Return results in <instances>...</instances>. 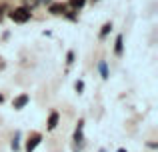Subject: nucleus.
<instances>
[{
  "label": "nucleus",
  "instance_id": "f257e3e1",
  "mask_svg": "<svg viewBox=\"0 0 158 152\" xmlns=\"http://www.w3.org/2000/svg\"><path fill=\"white\" fill-rule=\"evenodd\" d=\"M30 14H32V12L28 10V8L20 6V8H14V10H10V14H8V16H10L14 22L24 24V22H28V20H30Z\"/></svg>",
  "mask_w": 158,
  "mask_h": 152
},
{
  "label": "nucleus",
  "instance_id": "f03ea898",
  "mask_svg": "<svg viewBox=\"0 0 158 152\" xmlns=\"http://www.w3.org/2000/svg\"><path fill=\"white\" fill-rule=\"evenodd\" d=\"M40 142H42V134L40 132H32L30 136H28V140H26V152H34Z\"/></svg>",
  "mask_w": 158,
  "mask_h": 152
},
{
  "label": "nucleus",
  "instance_id": "7ed1b4c3",
  "mask_svg": "<svg viewBox=\"0 0 158 152\" xmlns=\"http://www.w3.org/2000/svg\"><path fill=\"white\" fill-rule=\"evenodd\" d=\"M82 128H84V120H78V126H76V130H74V142H76L78 146H74V150H78V148H80V142L84 140Z\"/></svg>",
  "mask_w": 158,
  "mask_h": 152
},
{
  "label": "nucleus",
  "instance_id": "20e7f679",
  "mask_svg": "<svg viewBox=\"0 0 158 152\" xmlns=\"http://www.w3.org/2000/svg\"><path fill=\"white\" fill-rule=\"evenodd\" d=\"M28 100H30V96H28V94H20V96L14 98L12 106H14V110H20V108H24V106L28 104Z\"/></svg>",
  "mask_w": 158,
  "mask_h": 152
},
{
  "label": "nucleus",
  "instance_id": "39448f33",
  "mask_svg": "<svg viewBox=\"0 0 158 152\" xmlns=\"http://www.w3.org/2000/svg\"><path fill=\"white\" fill-rule=\"evenodd\" d=\"M48 10H50L52 14H64L66 6H64V4H60V2H50V4H48Z\"/></svg>",
  "mask_w": 158,
  "mask_h": 152
},
{
  "label": "nucleus",
  "instance_id": "423d86ee",
  "mask_svg": "<svg viewBox=\"0 0 158 152\" xmlns=\"http://www.w3.org/2000/svg\"><path fill=\"white\" fill-rule=\"evenodd\" d=\"M58 120H60L58 112H50V116H48V124H46V128H48V130H54V128L58 126Z\"/></svg>",
  "mask_w": 158,
  "mask_h": 152
},
{
  "label": "nucleus",
  "instance_id": "0eeeda50",
  "mask_svg": "<svg viewBox=\"0 0 158 152\" xmlns=\"http://www.w3.org/2000/svg\"><path fill=\"white\" fill-rule=\"evenodd\" d=\"M84 4H86V0H70V8H74V10H80Z\"/></svg>",
  "mask_w": 158,
  "mask_h": 152
},
{
  "label": "nucleus",
  "instance_id": "6e6552de",
  "mask_svg": "<svg viewBox=\"0 0 158 152\" xmlns=\"http://www.w3.org/2000/svg\"><path fill=\"white\" fill-rule=\"evenodd\" d=\"M114 52H116V56H122V36H118V38H116Z\"/></svg>",
  "mask_w": 158,
  "mask_h": 152
},
{
  "label": "nucleus",
  "instance_id": "1a4fd4ad",
  "mask_svg": "<svg viewBox=\"0 0 158 152\" xmlns=\"http://www.w3.org/2000/svg\"><path fill=\"white\" fill-rule=\"evenodd\" d=\"M98 70H100V74H102V78H108V66H106V62H100L98 64Z\"/></svg>",
  "mask_w": 158,
  "mask_h": 152
},
{
  "label": "nucleus",
  "instance_id": "9d476101",
  "mask_svg": "<svg viewBox=\"0 0 158 152\" xmlns=\"http://www.w3.org/2000/svg\"><path fill=\"white\" fill-rule=\"evenodd\" d=\"M110 30H112V24H110V22H106L104 26H102V30H100V38H104V36H106Z\"/></svg>",
  "mask_w": 158,
  "mask_h": 152
},
{
  "label": "nucleus",
  "instance_id": "9b49d317",
  "mask_svg": "<svg viewBox=\"0 0 158 152\" xmlns=\"http://www.w3.org/2000/svg\"><path fill=\"white\" fill-rule=\"evenodd\" d=\"M36 4H38V0H24V8H28V10H32Z\"/></svg>",
  "mask_w": 158,
  "mask_h": 152
},
{
  "label": "nucleus",
  "instance_id": "f8f14e48",
  "mask_svg": "<svg viewBox=\"0 0 158 152\" xmlns=\"http://www.w3.org/2000/svg\"><path fill=\"white\" fill-rule=\"evenodd\" d=\"M18 138H20V132H16L14 134V140H12V150H14V152L20 148V146H18Z\"/></svg>",
  "mask_w": 158,
  "mask_h": 152
},
{
  "label": "nucleus",
  "instance_id": "ddd939ff",
  "mask_svg": "<svg viewBox=\"0 0 158 152\" xmlns=\"http://www.w3.org/2000/svg\"><path fill=\"white\" fill-rule=\"evenodd\" d=\"M82 90H84V82L78 80V82H76V92H82Z\"/></svg>",
  "mask_w": 158,
  "mask_h": 152
},
{
  "label": "nucleus",
  "instance_id": "4468645a",
  "mask_svg": "<svg viewBox=\"0 0 158 152\" xmlns=\"http://www.w3.org/2000/svg\"><path fill=\"white\" fill-rule=\"evenodd\" d=\"M66 58H68L66 62H68V64H72V62H74V52H68V54H66Z\"/></svg>",
  "mask_w": 158,
  "mask_h": 152
},
{
  "label": "nucleus",
  "instance_id": "2eb2a0df",
  "mask_svg": "<svg viewBox=\"0 0 158 152\" xmlns=\"http://www.w3.org/2000/svg\"><path fill=\"white\" fill-rule=\"evenodd\" d=\"M2 16H4V6L0 4V18H2Z\"/></svg>",
  "mask_w": 158,
  "mask_h": 152
},
{
  "label": "nucleus",
  "instance_id": "dca6fc26",
  "mask_svg": "<svg viewBox=\"0 0 158 152\" xmlns=\"http://www.w3.org/2000/svg\"><path fill=\"white\" fill-rule=\"evenodd\" d=\"M38 2H40V4H50L52 0H38Z\"/></svg>",
  "mask_w": 158,
  "mask_h": 152
},
{
  "label": "nucleus",
  "instance_id": "f3484780",
  "mask_svg": "<svg viewBox=\"0 0 158 152\" xmlns=\"http://www.w3.org/2000/svg\"><path fill=\"white\" fill-rule=\"evenodd\" d=\"M116 152H128V150H124V148H118V150H116Z\"/></svg>",
  "mask_w": 158,
  "mask_h": 152
},
{
  "label": "nucleus",
  "instance_id": "a211bd4d",
  "mask_svg": "<svg viewBox=\"0 0 158 152\" xmlns=\"http://www.w3.org/2000/svg\"><path fill=\"white\" fill-rule=\"evenodd\" d=\"M0 102H4V96H2V94H0Z\"/></svg>",
  "mask_w": 158,
  "mask_h": 152
},
{
  "label": "nucleus",
  "instance_id": "6ab92c4d",
  "mask_svg": "<svg viewBox=\"0 0 158 152\" xmlns=\"http://www.w3.org/2000/svg\"><path fill=\"white\" fill-rule=\"evenodd\" d=\"M0 68H4V62H0Z\"/></svg>",
  "mask_w": 158,
  "mask_h": 152
},
{
  "label": "nucleus",
  "instance_id": "aec40b11",
  "mask_svg": "<svg viewBox=\"0 0 158 152\" xmlns=\"http://www.w3.org/2000/svg\"><path fill=\"white\" fill-rule=\"evenodd\" d=\"M100 152H106V150H104V148H102V150H100Z\"/></svg>",
  "mask_w": 158,
  "mask_h": 152
}]
</instances>
